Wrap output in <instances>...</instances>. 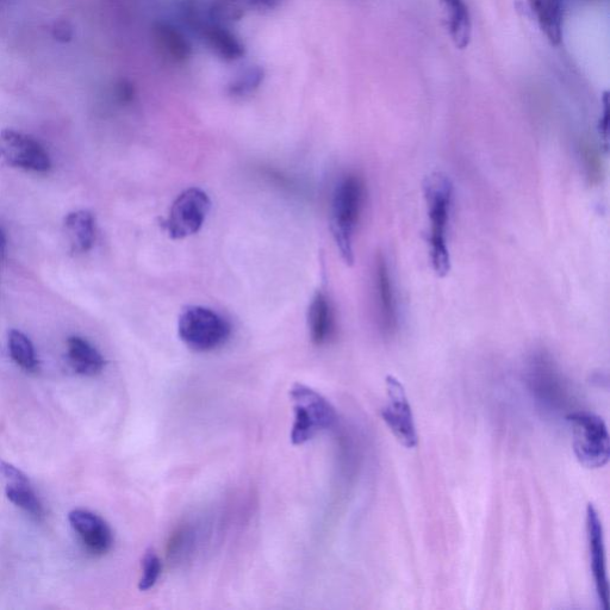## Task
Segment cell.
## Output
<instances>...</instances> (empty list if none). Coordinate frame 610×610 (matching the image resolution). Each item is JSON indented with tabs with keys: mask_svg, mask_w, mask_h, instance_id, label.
<instances>
[{
	"mask_svg": "<svg viewBox=\"0 0 610 610\" xmlns=\"http://www.w3.org/2000/svg\"><path fill=\"white\" fill-rule=\"evenodd\" d=\"M365 202V185L357 174H347L335 186L331 204V230L347 265L354 263L353 236Z\"/></svg>",
	"mask_w": 610,
	"mask_h": 610,
	"instance_id": "6da1fadb",
	"label": "cell"
},
{
	"mask_svg": "<svg viewBox=\"0 0 610 610\" xmlns=\"http://www.w3.org/2000/svg\"><path fill=\"white\" fill-rule=\"evenodd\" d=\"M428 216L431 220V258L435 273L444 277L450 272L451 259L447 247V226L450 221L453 186L444 174L434 173L425 184Z\"/></svg>",
	"mask_w": 610,
	"mask_h": 610,
	"instance_id": "7a4b0ae2",
	"label": "cell"
},
{
	"mask_svg": "<svg viewBox=\"0 0 610 610\" xmlns=\"http://www.w3.org/2000/svg\"><path fill=\"white\" fill-rule=\"evenodd\" d=\"M294 403L295 421L291 429L294 445H303L321 432L328 431L338 421L332 403L307 385L295 384L290 390Z\"/></svg>",
	"mask_w": 610,
	"mask_h": 610,
	"instance_id": "3957f363",
	"label": "cell"
},
{
	"mask_svg": "<svg viewBox=\"0 0 610 610\" xmlns=\"http://www.w3.org/2000/svg\"><path fill=\"white\" fill-rule=\"evenodd\" d=\"M572 429V446L578 462L588 469H602L609 463L610 437L601 416L577 410L566 415Z\"/></svg>",
	"mask_w": 610,
	"mask_h": 610,
	"instance_id": "277c9868",
	"label": "cell"
},
{
	"mask_svg": "<svg viewBox=\"0 0 610 610\" xmlns=\"http://www.w3.org/2000/svg\"><path fill=\"white\" fill-rule=\"evenodd\" d=\"M178 334L191 350L210 352L226 345L232 335V326L215 310L190 305L179 316Z\"/></svg>",
	"mask_w": 610,
	"mask_h": 610,
	"instance_id": "5b68a950",
	"label": "cell"
},
{
	"mask_svg": "<svg viewBox=\"0 0 610 610\" xmlns=\"http://www.w3.org/2000/svg\"><path fill=\"white\" fill-rule=\"evenodd\" d=\"M527 383L532 394L545 407L562 410L570 406L568 383L550 354L537 352L529 359Z\"/></svg>",
	"mask_w": 610,
	"mask_h": 610,
	"instance_id": "8992f818",
	"label": "cell"
},
{
	"mask_svg": "<svg viewBox=\"0 0 610 610\" xmlns=\"http://www.w3.org/2000/svg\"><path fill=\"white\" fill-rule=\"evenodd\" d=\"M211 201L207 192L198 188L185 190L172 204L170 215L164 222L173 240H182L201 230L210 213Z\"/></svg>",
	"mask_w": 610,
	"mask_h": 610,
	"instance_id": "52a82bcc",
	"label": "cell"
},
{
	"mask_svg": "<svg viewBox=\"0 0 610 610\" xmlns=\"http://www.w3.org/2000/svg\"><path fill=\"white\" fill-rule=\"evenodd\" d=\"M385 385L388 401L382 409L383 421L398 443L413 450L419 444V434L407 391L394 376H388Z\"/></svg>",
	"mask_w": 610,
	"mask_h": 610,
	"instance_id": "ba28073f",
	"label": "cell"
},
{
	"mask_svg": "<svg viewBox=\"0 0 610 610\" xmlns=\"http://www.w3.org/2000/svg\"><path fill=\"white\" fill-rule=\"evenodd\" d=\"M0 159L9 166L36 173H46L52 167L51 158L41 143L12 129L0 133Z\"/></svg>",
	"mask_w": 610,
	"mask_h": 610,
	"instance_id": "9c48e42d",
	"label": "cell"
},
{
	"mask_svg": "<svg viewBox=\"0 0 610 610\" xmlns=\"http://www.w3.org/2000/svg\"><path fill=\"white\" fill-rule=\"evenodd\" d=\"M585 524H587L591 574H593L600 606L602 609L607 610L609 607V581L605 532H603L602 519L599 510L595 508L594 504H588Z\"/></svg>",
	"mask_w": 610,
	"mask_h": 610,
	"instance_id": "30bf717a",
	"label": "cell"
},
{
	"mask_svg": "<svg viewBox=\"0 0 610 610\" xmlns=\"http://www.w3.org/2000/svg\"><path fill=\"white\" fill-rule=\"evenodd\" d=\"M375 300L379 329L385 336H392L398 328V308L394 280L388 261L379 254L375 264Z\"/></svg>",
	"mask_w": 610,
	"mask_h": 610,
	"instance_id": "8fae6325",
	"label": "cell"
},
{
	"mask_svg": "<svg viewBox=\"0 0 610 610\" xmlns=\"http://www.w3.org/2000/svg\"><path fill=\"white\" fill-rule=\"evenodd\" d=\"M70 524L82 539L85 549L95 556L107 555L114 545V534L101 516L89 510L76 509L68 515Z\"/></svg>",
	"mask_w": 610,
	"mask_h": 610,
	"instance_id": "7c38bea8",
	"label": "cell"
},
{
	"mask_svg": "<svg viewBox=\"0 0 610 610\" xmlns=\"http://www.w3.org/2000/svg\"><path fill=\"white\" fill-rule=\"evenodd\" d=\"M0 476L6 482V497L24 512L40 518L43 514V507L31 487L29 478L14 465L3 462V460H0Z\"/></svg>",
	"mask_w": 610,
	"mask_h": 610,
	"instance_id": "4fadbf2b",
	"label": "cell"
},
{
	"mask_svg": "<svg viewBox=\"0 0 610 610\" xmlns=\"http://www.w3.org/2000/svg\"><path fill=\"white\" fill-rule=\"evenodd\" d=\"M308 328L316 346L326 345L335 333V314L331 300L325 292H316L308 310Z\"/></svg>",
	"mask_w": 610,
	"mask_h": 610,
	"instance_id": "5bb4252c",
	"label": "cell"
},
{
	"mask_svg": "<svg viewBox=\"0 0 610 610\" xmlns=\"http://www.w3.org/2000/svg\"><path fill=\"white\" fill-rule=\"evenodd\" d=\"M217 56L226 61L239 60L245 55V46L232 31L220 24L204 20L195 30Z\"/></svg>",
	"mask_w": 610,
	"mask_h": 610,
	"instance_id": "9a60e30c",
	"label": "cell"
},
{
	"mask_svg": "<svg viewBox=\"0 0 610 610\" xmlns=\"http://www.w3.org/2000/svg\"><path fill=\"white\" fill-rule=\"evenodd\" d=\"M64 232L74 253H86L96 242V220L89 210H76L64 221Z\"/></svg>",
	"mask_w": 610,
	"mask_h": 610,
	"instance_id": "2e32d148",
	"label": "cell"
},
{
	"mask_svg": "<svg viewBox=\"0 0 610 610\" xmlns=\"http://www.w3.org/2000/svg\"><path fill=\"white\" fill-rule=\"evenodd\" d=\"M535 20L552 46L563 39L565 0H528Z\"/></svg>",
	"mask_w": 610,
	"mask_h": 610,
	"instance_id": "e0dca14e",
	"label": "cell"
},
{
	"mask_svg": "<svg viewBox=\"0 0 610 610\" xmlns=\"http://www.w3.org/2000/svg\"><path fill=\"white\" fill-rule=\"evenodd\" d=\"M67 357L73 370L83 376H96L103 371L105 366L102 353L80 336L68 338Z\"/></svg>",
	"mask_w": 610,
	"mask_h": 610,
	"instance_id": "ac0fdd59",
	"label": "cell"
},
{
	"mask_svg": "<svg viewBox=\"0 0 610 610\" xmlns=\"http://www.w3.org/2000/svg\"><path fill=\"white\" fill-rule=\"evenodd\" d=\"M153 35L157 47L168 60L182 64L192 55V46L188 37L172 24L165 22L155 24Z\"/></svg>",
	"mask_w": 610,
	"mask_h": 610,
	"instance_id": "d6986e66",
	"label": "cell"
},
{
	"mask_svg": "<svg viewBox=\"0 0 610 610\" xmlns=\"http://www.w3.org/2000/svg\"><path fill=\"white\" fill-rule=\"evenodd\" d=\"M447 12V28L451 39L459 49L469 47L472 24L468 6L464 0H440Z\"/></svg>",
	"mask_w": 610,
	"mask_h": 610,
	"instance_id": "ffe728a7",
	"label": "cell"
},
{
	"mask_svg": "<svg viewBox=\"0 0 610 610\" xmlns=\"http://www.w3.org/2000/svg\"><path fill=\"white\" fill-rule=\"evenodd\" d=\"M9 352L12 360L26 371H35L39 366L35 347L28 336L16 329L9 333Z\"/></svg>",
	"mask_w": 610,
	"mask_h": 610,
	"instance_id": "44dd1931",
	"label": "cell"
},
{
	"mask_svg": "<svg viewBox=\"0 0 610 610\" xmlns=\"http://www.w3.org/2000/svg\"><path fill=\"white\" fill-rule=\"evenodd\" d=\"M246 9L242 0H214L208 11V20L226 27L240 21Z\"/></svg>",
	"mask_w": 610,
	"mask_h": 610,
	"instance_id": "7402d4cb",
	"label": "cell"
},
{
	"mask_svg": "<svg viewBox=\"0 0 610 610\" xmlns=\"http://www.w3.org/2000/svg\"><path fill=\"white\" fill-rule=\"evenodd\" d=\"M264 80V70L259 66L248 68L241 76L228 85V95L235 98H244L252 95L259 89Z\"/></svg>",
	"mask_w": 610,
	"mask_h": 610,
	"instance_id": "603a6c76",
	"label": "cell"
},
{
	"mask_svg": "<svg viewBox=\"0 0 610 610\" xmlns=\"http://www.w3.org/2000/svg\"><path fill=\"white\" fill-rule=\"evenodd\" d=\"M195 545V533L190 526H183L173 533L167 545L168 557L180 562L190 555Z\"/></svg>",
	"mask_w": 610,
	"mask_h": 610,
	"instance_id": "cb8c5ba5",
	"label": "cell"
},
{
	"mask_svg": "<svg viewBox=\"0 0 610 610\" xmlns=\"http://www.w3.org/2000/svg\"><path fill=\"white\" fill-rule=\"evenodd\" d=\"M163 571V564L153 549L146 551L145 556L142 558V577L139 583V589L141 591H148L154 588V585L158 583Z\"/></svg>",
	"mask_w": 610,
	"mask_h": 610,
	"instance_id": "d4e9b609",
	"label": "cell"
},
{
	"mask_svg": "<svg viewBox=\"0 0 610 610\" xmlns=\"http://www.w3.org/2000/svg\"><path fill=\"white\" fill-rule=\"evenodd\" d=\"M580 157L590 183L597 184L602 178L601 155L591 143L585 141L580 146Z\"/></svg>",
	"mask_w": 610,
	"mask_h": 610,
	"instance_id": "484cf974",
	"label": "cell"
},
{
	"mask_svg": "<svg viewBox=\"0 0 610 610\" xmlns=\"http://www.w3.org/2000/svg\"><path fill=\"white\" fill-rule=\"evenodd\" d=\"M53 36L55 40L66 43L70 42L73 37V29L71 24L66 21H59L54 24Z\"/></svg>",
	"mask_w": 610,
	"mask_h": 610,
	"instance_id": "4316f807",
	"label": "cell"
},
{
	"mask_svg": "<svg viewBox=\"0 0 610 610\" xmlns=\"http://www.w3.org/2000/svg\"><path fill=\"white\" fill-rule=\"evenodd\" d=\"M608 93H605V96H603V111H602V116L600 118V123H599V132H600V136L603 140V142H605V148H608V122H609V107H608Z\"/></svg>",
	"mask_w": 610,
	"mask_h": 610,
	"instance_id": "83f0119b",
	"label": "cell"
},
{
	"mask_svg": "<svg viewBox=\"0 0 610 610\" xmlns=\"http://www.w3.org/2000/svg\"><path fill=\"white\" fill-rule=\"evenodd\" d=\"M247 9H258L270 11L277 9L283 0H242Z\"/></svg>",
	"mask_w": 610,
	"mask_h": 610,
	"instance_id": "f1b7e54d",
	"label": "cell"
},
{
	"mask_svg": "<svg viewBox=\"0 0 610 610\" xmlns=\"http://www.w3.org/2000/svg\"><path fill=\"white\" fill-rule=\"evenodd\" d=\"M134 97V89L133 86L127 82H122L116 87V98L117 101L122 104H127L132 102Z\"/></svg>",
	"mask_w": 610,
	"mask_h": 610,
	"instance_id": "f546056e",
	"label": "cell"
},
{
	"mask_svg": "<svg viewBox=\"0 0 610 610\" xmlns=\"http://www.w3.org/2000/svg\"><path fill=\"white\" fill-rule=\"evenodd\" d=\"M4 245H5L4 235L2 232H0V252L3 251Z\"/></svg>",
	"mask_w": 610,
	"mask_h": 610,
	"instance_id": "4dcf8cb0",
	"label": "cell"
}]
</instances>
